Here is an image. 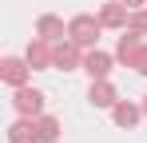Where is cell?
Masks as SVG:
<instances>
[{"mask_svg": "<svg viewBox=\"0 0 147 143\" xmlns=\"http://www.w3.org/2000/svg\"><path fill=\"white\" fill-rule=\"evenodd\" d=\"M84 72H88L92 80H107V72H111V56L99 52V48H92V52L84 56Z\"/></svg>", "mask_w": 147, "mask_h": 143, "instance_id": "9c48e42d", "label": "cell"}, {"mask_svg": "<svg viewBox=\"0 0 147 143\" xmlns=\"http://www.w3.org/2000/svg\"><path fill=\"white\" fill-rule=\"evenodd\" d=\"M127 28H131V32H139V36H147V12L131 8V20H127Z\"/></svg>", "mask_w": 147, "mask_h": 143, "instance_id": "5bb4252c", "label": "cell"}, {"mask_svg": "<svg viewBox=\"0 0 147 143\" xmlns=\"http://www.w3.org/2000/svg\"><path fill=\"white\" fill-rule=\"evenodd\" d=\"M123 4H127V8H139V4H147V0H123Z\"/></svg>", "mask_w": 147, "mask_h": 143, "instance_id": "9a60e30c", "label": "cell"}, {"mask_svg": "<svg viewBox=\"0 0 147 143\" xmlns=\"http://www.w3.org/2000/svg\"><path fill=\"white\" fill-rule=\"evenodd\" d=\"M127 20H131V8L123 0H111V4L99 8V24L103 28H127Z\"/></svg>", "mask_w": 147, "mask_h": 143, "instance_id": "8992f818", "label": "cell"}, {"mask_svg": "<svg viewBox=\"0 0 147 143\" xmlns=\"http://www.w3.org/2000/svg\"><path fill=\"white\" fill-rule=\"evenodd\" d=\"M88 99H92L96 107H115V103H119V95H115V88H111L107 80H92V92H88Z\"/></svg>", "mask_w": 147, "mask_h": 143, "instance_id": "30bf717a", "label": "cell"}, {"mask_svg": "<svg viewBox=\"0 0 147 143\" xmlns=\"http://www.w3.org/2000/svg\"><path fill=\"white\" fill-rule=\"evenodd\" d=\"M111 119H115V123H119V127H135V123H139V119H143V107H135V103H115V107H111Z\"/></svg>", "mask_w": 147, "mask_h": 143, "instance_id": "7c38bea8", "label": "cell"}, {"mask_svg": "<svg viewBox=\"0 0 147 143\" xmlns=\"http://www.w3.org/2000/svg\"><path fill=\"white\" fill-rule=\"evenodd\" d=\"M8 143H40V131H36V119L20 115L12 127H8Z\"/></svg>", "mask_w": 147, "mask_h": 143, "instance_id": "ba28073f", "label": "cell"}, {"mask_svg": "<svg viewBox=\"0 0 147 143\" xmlns=\"http://www.w3.org/2000/svg\"><path fill=\"white\" fill-rule=\"evenodd\" d=\"M36 36H44V40H64L68 28H64L60 16H40V20H36Z\"/></svg>", "mask_w": 147, "mask_h": 143, "instance_id": "8fae6325", "label": "cell"}, {"mask_svg": "<svg viewBox=\"0 0 147 143\" xmlns=\"http://www.w3.org/2000/svg\"><path fill=\"white\" fill-rule=\"evenodd\" d=\"M99 32H103L99 16H72L68 20V40H76L80 48H96Z\"/></svg>", "mask_w": 147, "mask_h": 143, "instance_id": "7a4b0ae2", "label": "cell"}, {"mask_svg": "<svg viewBox=\"0 0 147 143\" xmlns=\"http://www.w3.org/2000/svg\"><path fill=\"white\" fill-rule=\"evenodd\" d=\"M28 72H32V64H28V60H16V56H8V60L0 64L4 84H12V88H24V84H28Z\"/></svg>", "mask_w": 147, "mask_h": 143, "instance_id": "52a82bcc", "label": "cell"}, {"mask_svg": "<svg viewBox=\"0 0 147 143\" xmlns=\"http://www.w3.org/2000/svg\"><path fill=\"white\" fill-rule=\"evenodd\" d=\"M36 131H40V143H56V139H60V119L36 115Z\"/></svg>", "mask_w": 147, "mask_h": 143, "instance_id": "4fadbf2b", "label": "cell"}, {"mask_svg": "<svg viewBox=\"0 0 147 143\" xmlns=\"http://www.w3.org/2000/svg\"><path fill=\"white\" fill-rule=\"evenodd\" d=\"M12 107H16V111H20V115H44V95L36 92V88H16V95H12Z\"/></svg>", "mask_w": 147, "mask_h": 143, "instance_id": "277c9868", "label": "cell"}, {"mask_svg": "<svg viewBox=\"0 0 147 143\" xmlns=\"http://www.w3.org/2000/svg\"><path fill=\"white\" fill-rule=\"evenodd\" d=\"M139 107H143V115H147V95H143V103H139Z\"/></svg>", "mask_w": 147, "mask_h": 143, "instance_id": "2e32d148", "label": "cell"}, {"mask_svg": "<svg viewBox=\"0 0 147 143\" xmlns=\"http://www.w3.org/2000/svg\"><path fill=\"white\" fill-rule=\"evenodd\" d=\"M24 60H28V64H32L36 72H44V68H56V40H44V36H36V40L28 44Z\"/></svg>", "mask_w": 147, "mask_h": 143, "instance_id": "3957f363", "label": "cell"}, {"mask_svg": "<svg viewBox=\"0 0 147 143\" xmlns=\"http://www.w3.org/2000/svg\"><path fill=\"white\" fill-rule=\"evenodd\" d=\"M115 56H119L127 68H135L139 76H147V40L139 36V32H123L119 36V44H115Z\"/></svg>", "mask_w": 147, "mask_h": 143, "instance_id": "6da1fadb", "label": "cell"}, {"mask_svg": "<svg viewBox=\"0 0 147 143\" xmlns=\"http://www.w3.org/2000/svg\"><path fill=\"white\" fill-rule=\"evenodd\" d=\"M56 68H64V72H76V68H84V56H80V44L76 40H56Z\"/></svg>", "mask_w": 147, "mask_h": 143, "instance_id": "5b68a950", "label": "cell"}]
</instances>
